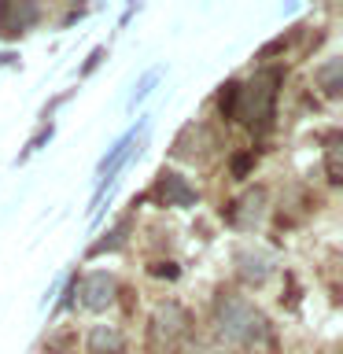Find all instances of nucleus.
Instances as JSON below:
<instances>
[{
    "mask_svg": "<svg viewBox=\"0 0 343 354\" xmlns=\"http://www.w3.org/2000/svg\"><path fill=\"white\" fill-rule=\"evenodd\" d=\"M77 292H82V303L89 310H104L115 303V292H118V284H115V277L111 273H89L82 284H77Z\"/></svg>",
    "mask_w": 343,
    "mask_h": 354,
    "instance_id": "20e7f679",
    "label": "nucleus"
},
{
    "mask_svg": "<svg viewBox=\"0 0 343 354\" xmlns=\"http://www.w3.org/2000/svg\"><path fill=\"white\" fill-rule=\"evenodd\" d=\"M100 59H104V48H96L93 55H89V63H85V71H82V74H89V71H93V66H96Z\"/></svg>",
    "mask_w": 343,
    "mask_h": 354,
    "instance_id": "f3484780",
    "label": "nucleus"
},
{
    "mask_svg": "<svg viewBox=\"0 0 343 354\" xmlns=\"http://www.w3.org/2000/svg\"><path fill=\"white\" fill-rule=\"evenodd\" d=\"M89 354H122V332L115 325H96L89 336Z\"/></svg>",
    "mask_w": 343,
    "mask_h": 354,
    "instance_id": "1a4fd4ad",
    "label": "nucleus"
},
{
    "mask_svg": "<svg viewBox=\"0 0 343 354\" xmlns=\"http://www.w3.org/2000/svg\"><path fill=\"white\" fill-rule=\"evenodd\" d=\"M237 96H240V85H237V82H225V85H221L218 111H221L225 118H237Z\"/></svg>",
    "mask_w": 343,
    "mask_h": 354,
    "instance_id": "9b49d317",
    "label": "nucleus"
},
{
    "mask_svg": "<svg viewBox=\"0 0 343 354\" xmlns=\"http://www.w3.org/2000/svg\"><path fill=\"white\" fill-rule=\"evenodd\" d=\"M248 166H251V155H237V159H232V174L243 177V174H248Z\"/></svg>",
    "mask_w": 343,
    "mask_h": 354,
    "instance_id": "2eb2a0df",
    "label": "nucleus"
},
{
    "mask_svg": "<svg viewBox=\"0 0 343 354\" xmlns=\"http://www.w3.org/2000/svg\"><path fill=\"white\" fill-rule=\"evenodd\" d=\"M188 325V317H185V310L177 306V303H166L155 310V336L159 339H174V336H181Z\"/></svg>",
    "mask_w": 343,
    "mask_h": 354,
    "instance_id": "0eeeda50",
    "label": "nucleus"
},
{
    "mask_svg": "<svg viewBox=\"0 0 343 354\" xmlns=\"http://www.w3.org/2000/svg\"><path fill=\"white\" fill-rule=\"evenodd\" d=\"M214 314H218V336L229 347H254L266 336V317L240 295H221Z\"/></svg>",
    "mask_w": 343,
    "mask_h": 354,
    "instance_id": "f257e3e1",
    "label": "nucleus"
},
{
    "mask_svg": "<svg viewBox=\"0 0 343 354\" xmlns=\"http://www.w3.org/2000/svg\"><path fill=\"white\" fill-rule=\"evenodd\" d=\"M159 74H163V71H159V66H151V71H148V74H144V77H140V85H137V88H133V96H129V107H137V104H140V100H144V96H148V93H151V85H155V82H159Z\"/></svg>",
    "mask_w": 343,
    "mask_h": 354,
    "instance_id": "f8f14e48",
    "label": "nucleus"
},
{
    "mask_svg": "<svg viewBox=\"0 0 343 354\" xmlns=\"http://www.w3.org/2000/svg\"><path fill=\"white\" fill-rule=\"evenodd\" d=\"M37 4H0V37H19L37 22Z\"/></svg>",
    "mask_w": 343,
    "mask_h": 354,
    "instance_id": "423d86ee",
    "label": "nucleus"
},
{
    "mask_svg": "<svg viewBox=\"0 0 343 354\" xmlns=\"http://www.w3.org/2000/svg\"><path fill=\"white\" fill-rule=\"evenodd\" d=\"M328 181H340V140H328Z\"/></svg>",
    "mask_w": 343,
    "mask_h": 354,
    "instance_id": "4468645a",
    "label": "nucleus"
},
{
    "mask_svg": "<svg viewBox=\"0 0 343 354\" xmlns=\"http://www.w3.org/2000/svg\"><path fill=\"white\" fill-rule=\"evenodd\" d=\"M151 273H155V277H177V266H170V262H159V266H151Z\"/></svg>",
    "mask_w": 343,
    "mask_h": 354,
    "instance_id": "dca6fc26",
    "label": "nucleus"
},
{
    "mask_svg": "<svg viewBox=\"0 0 343 354\" xmlns=\"http://www.w3.org/2000/svg\"><path fill=\"white\" fill-rule=\"evenodd\" d=\"M273 266H277V254L259 248V243H243L237 251V270H240L243 281H251V284H262L266 277L273 273Z\"/></svg>",
    "mask_w": 343,
    "mask_h": 354,
    "instance_id": "7ed1b4c3",
    "label": "nucleus"
},
{
    "mask_svg": "<svg viewBox=\"0 0 343 354\" xmlns=\"http://www.w3.org/2000/svg\"><path fill=\"white\" fill-rule=\"evenodd\" d=\"M340 71H343V63H340V59H332V63L325 66V71H321V82H325V93H332V96L340 93Z\"/></svg>",
    "mask_w": 343,
    "mask_h": 354,
    "instance_id": "ddd939ff",
    "label": "nucleus"
},
{
    "mask_svg": "<svg viewBox=\"0 0 343 354\" xmlns=\"http://www.w3.org/2000/svg\"><path fill=\"white\" fill-rule=\"evenodd\" d=\"M262 203H266L262 192H248V196L237 203L240 210H229V221H232V225H240V229H251L254 221L262 218Z\"/></svg>",
    "mask_w": 343,
    "mask_h": 354,
    "instance_id": "6e6552de",
    "label": "nucleus"
},
{
    "mask_svg": "<svg viewBox=\"0 0 343 354\" xmlns=\"http://www.w3.org/2000/svg\"><path fill=\"white\" fill-rule=\"evenodd\" d=\"M126 236H129V221H122V225H118V229H111V232H107L104 240H96V243H93V251H89V254H104V251H118L122 243H126Z\"/></svg>",
    "mask_w": 343,
    "mask_h": 354,
    "instance_id": "9d476101",
    "label": "nucleus"
},
{
    "mask_svg": "<svg viewBox=\"0 0 343 354\" xmlns=\"http://www.w3.org/2000/svg\"><path fill=\"white\" fill-rule=\"evenodd\" d=\"M155 199L166 203V207H192L196 203V188L188 185L181 174L163 170L159 174V185H155Z\"/></svg>",
    "mask_w": 343,
    "mask_h": 354,
    "instance_id": "39448f33",
    "label": "nucleus"
},
{
    "mask_svg": "<svg viewBox=\"0 0 343 354\" xmlns=\"http://www.w3.org/2000/svg\"><path fill=\"white\" fill-rule=\"evenodd\" d=\"M277 85H281V71H262V74H254L248 85H240L237 118H243V122H251V126L266 129V126H270V118H273Z\"/></svg>",
    "mask_w": 343,
    "mask_h": 354,
    "instance_id": "f03ea898",
    "label": "nucleus"
}]
</instances>
